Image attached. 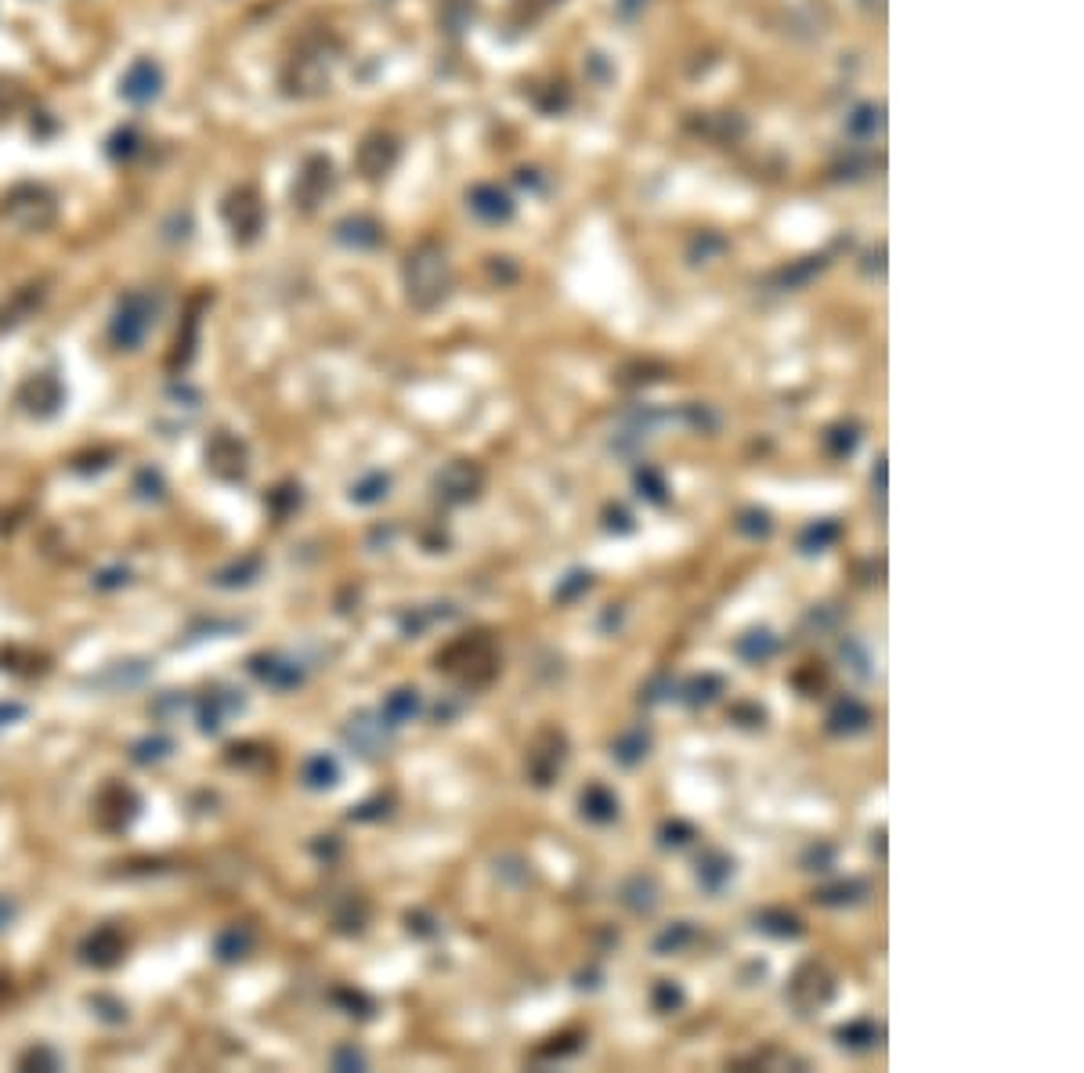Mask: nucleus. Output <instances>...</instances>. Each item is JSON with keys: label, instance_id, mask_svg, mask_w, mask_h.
Returning a JSON list of instances; mask_svg holds the SVG:
<instances>
[{"label": "nucleus", "instance_id": "f257e3e1", "mask_svg": "<svg viewBox=\"0 0 1084 1073\" xmlns=\"http://www.w3.org/2000/svg\"><path fill=\"white\" fill-rule=\"evenodd\" d=\"M438 669L449 673V676H456L463 686H485V683H492L495 673H499L495 640L489 633H470V636L449 644L438 655Z\"/></svg>", "mask_w": 1084, "mask_h": 1073}, {"label": "nucleus", "instance_id": "f03ea898", "mask_svg": "<svg viewBox=\"0 0 1084 1073\" xmlns=\"http://www.w3.org/2000/svg\"><path fill=\"white\" fill-rule=\"evenodd\" d=\"M405 279H408V296L416 307H434L445 300L449 293V264H445V253L434 250V246H423L408 257V268H405Z\"/></svg>", "mask_w": 1084, "mask_h": 1073}, {"label": "nucleus", "instance_id": "7ed1b4c3", "mask_svg": "<svg viewBox=\"0 0 1084 1073\" xmlns=\"http://www.w3.org/2000/svg\"><path fill=\"white\" fill-rule=\"evenodd\" d=\"M564 759H568V738H564L557 727H542V730L532 738L528 756H524L528 780L539 784V788H550L553 780L561 778Z\"/></svg>", "mask_w": 1084, "mask_h": 1073}, {"label": "nucleus", "instance_id": "20e7f679", "mask_svg": "<svg viewBox=\"0 0 1084 1073\" xmlns=\"http://www.w3.org/2000/svg\"><path fill=\"white\" fill-rule=\"evenodd\" d=\"M831 997H835V975L828 973L821 962L799 965L795 975L789 979V1005L799 1016H810V1012L828 1008Z\"/></svg>", "mask_w": 1084, "mask_h": 1073}, {"label": "nucleus", "instance_id": "39448f33", "mask_svg": "<svg viewBox=\"0 0 1084 1073\" xmlns=\"http://www.w3.org/2000/svg\"><path fill=\"white\" fill-rule=\"evenodd\" d=\"M156 322V304L145 296V293H130L119 300V311L112 318V340L123 347V351H134L141 347V340L149 336Z\"/></svg>", "mask_w": 1084, "mask_h": 1073}, {"label": "nucleus", "instance_id": "423d86ee", "mask_svg": "<svg viewBox=\"0 0 1084 1073\" xmlns=\"http://www.w3.org/2000/svg\"><path fill=\"white\" fill-rule=\"evenodd\" d=\"M481 485H485V470L470 459H456L434 478V488L445 502H470V499H478Z\"/></svg>", "mask_w": 1084, "mask_h": 1073}, {"label": "nucleus", "instance_id": "0eeeda50", "mask_svg": "<svg viewBox=\"0 0 1084 1073\" xmlns=\"http://www.w3.org/2000/svg\"><path fill=\"white\" fill-rule=\"evenodd\" d=\"M387 723H384V716L377 712H358V716H351L347 719V727H344V738H347V745L355 748V752H362V756H380V752H387Z\"/></svg>", "mask_w": 1084, "mask_h": 1073}, {"label": "nucleus", "instance_id": "6e6552de", "mask_svg": "<svg viewBox=\"0 0 1084 1073\" xmlns=\"http://www.w3.org/2000/svg\"><path fill=\"white\" fill-rule=\"evenodd\" d=\"M872 727V708L857 697H842L835 701V708L828 712V730L839 734V738H853V734H864Z\"/></svg>", "mask_w": 1084, "mask_h": 1073}, {"label": "nucleus", "instance_id": "1a4fd4ad", "mask_svg": "<svg viewBox=\"0 0 1084 1073\" xmlns=\"http://www.w3.org/2000/svg\"><path fill=\"white\" fill-rule=\"evenodd\" d=\"M253 676L264 680L268 686H279V690H290V686H300L304 683V669L296 662H286V658H275V655H261L250 662Z\"/></svg>", "mask_w": 1084, "mask_h": 1073}, {"label": "nucleus", "instance_id": "9d476101", "mask_svg": "<svg viewBox=\"0 0 1084 1073\" xmlns=\"http://www.w3.org/2000/svg\"><path fill=\"white\" fill-rule=\"evenodd\" d=\"M235 712H243V697L239 694H210L202 705H199V727L206 730V734H217Z\"/></svg>", "mask_w": 1084, "mask_h": 1073}, {"label": "nucleus", "instance_id": "9b49d317", "mask_svg": "<svg viewBox=\"0 0 1084 1073\" xmlns=\"http://www.w3.org/2000/svg\"><path fill=\"white\" fill-rule=\"evenodd\" d=\"M579 810L583 817L593 820V824H611L618 817V795L604 784H590L583 795H579Z\"/></svg>", "mask_w": 1084, "mask_h": 1073}, {"label": "nucleus", "instance_id": "f8f14e48", "mask_svg": "<svg viewBox=\"0 0 1084 1073\" xmlns=\"http://www.w3.org/2000/svg\"><path fill=\"white\" fill-rule=\"evenodd\" d=\"M730 875H734V861L727 853L708 850V853L697 857V885L705 892H723V885L730 882Z\"/></svg>", "mask_w": 1084, "mask_h": 1073}, {"label": "nucleus", "instance_id": "ddd939ff", "mask_svg": "<svg viewBox=\"0 0 1084 1073\" xmlns=\"http://www.w3.org/2000/svg\"><path fill=\"white\" fill-rule=\"evenodd\" d=\"M647 752H651V734H647L644 727H629V730L618 734L614 745H611V756H614L622 767H640V763L647 759Z\"/></svg>", "mask_w": 1084, "mask_h": 1073}, {"label": "nucleus", "instance_id": "4468645a", "mask_svg": "<svg viewBox=\"0 0 1084 1073\" xmlns=\"http://www.w3.org/2000/svg\"><path fill=\"white\" fill-rule=\"evenodd\" d=\"M419 708H423V701H419V690H416V686H397V690H391V694H387V701H384L380 716H384V723L395 730V727H401V723H408V719H412Z\"/></svg>", "mask_w": 1084, "mask_h": 1073}, {"label": "nucleus", "instance_id": "2eb2a0df", "mask_svg": "<svg viewBox=\"0 0 1084 1073\" xmlns=\"http://www.w3.org/2000/svg\"><path fill=\"white\" fill-rule=\"evenodd\" d=\"M658 896H662V889L651 875H633L622 889V903L636 914H651L658 907Z\"/></svg>", "mask_w": 1084, "mask_h": 1073}, {"label": "nucleus", "instance_id": "dca6fc26", "mask_svg": "<svg viewBox=\"0 0 1084 1073\" xmlns=\"http://www.w3.org/2000/svg\"><path fill=\"white\" fill-rule=\"evenodd\" d=\"M206 459L210 467L221 474V478H239L246 467H243V445L232 441V438H217L210 449H206Z\"/></svg>", "mask_w": 1084, "mask_h": 1073}, {"label": "nucleus", "instance_id": "f3484780", "mask_svg": "<svg viewBox=\"0 0 1084 1073\" xmlns=\"http://www.w3.org/2000/svg\"><path fill=\"white\" fill-rule=\"evenodd\" d=\"M123 954V936L116 933V929H98L88 944H84V962H91V965H112L116 958Z\"/></svg>", "mask_w": 1084, "mask_h": 1073}, {"label": "nucleus", "instance_id": "a211bd4d", "mask_svg": "<svg viewBox=\"0 0 1084 1073\" xmlns=\"http://www.w3.org/2000/svg\"><path fill=\"white\" fill-rule=\"evenodd\" d=\"M756 929H759V933H770V936H778V940H795V936H802V922H799L791 911H781V907H767V911H759V914H756Z\"/></svg>", "mask_w": 1084, "mask_h": 1073}, {"label": "nucleus", "instance_id": "6ab92c4d", "mask_svg": "<svg viewBox=\"0 0 1084 1073\" xmlns=\"http://www.w3.org/2000/svg\"><path fill=\"white\" fill-rule=\"evenodd\" d=\"M738 655L745 658V662H752V665H759V662H767V658H774V651H778V636L770 633V629H752V633H745V636H738Z\"/></svg>", "mask_w": 1084, "mask_h": 1073}, {"label": "nucleus", "instance_id": "aec40b11", "mask_svg": "<svg viewBox=\"0 0 1084 1073\" xmlns=\"http://www.w3.org/2000/svg\"><path fill=\"white\" fill-rule=\"evenodd\" d=\"M304 784L315 788V791H325V788H336L340 784V763L333 756H311L304 763Z\"/></svg>", "mask_w": 1084, "mask_h": 1073}, {"label": "nucleus", "instance_id": "412c9836", "mask_svg": "<svg viewBox=\"0 0 1084 1073\" xmlns=\"http://www.w3.org/2000/svg\"><path fill=\"white\" fill-rule=\"evenodd\" d=\"M864 896H868V885L857 882V878H850V882H835V885H824V889L813 892V900H817L821 907H846V903H857V900H864Z\"/></svg>", "mask_w": 1084, "mask_h": 1073}, {"label": "nucleus", "instance_id": "4be33fe9", "mask_svg": "<svg viewBox=\"0 0 1084 1073\" xmlns=\"http://www.w3.org/2000/svg\"><path fill=\"white\" fill-rule=\"evenodd\" d=\"M839 1045L842 1048H857V1052H864V1048H875L879 1045V1037H883V1030L872 1023V1019H853V1023H846V1027H839Z\"/></svg>", "mask_w": 1084, "mask_h": 1073}, {"label": "nucleus", "instance_id": "5701e85b", "mask_svg": "<svg viewBox=\"0 0 1084 1073\" xmlns=\"http://www.w3.org/2000/svg\"><path fill=\"white\" fill-rule=\"evenodd\" d=\"M723 694V676L716 673H705V676H694V680L684 686V701L690 708H701V705H712L716 697Z\"/></svg>", "mask_w": 1084, "mask_h": 1073}, {"label": "nucleus", "instance_id": "b1692460", "mask_svg": "<svg viewBox=\"0 0 1084 1073\" xmlns=\"http://www.w3.org/2000/svg\"><path fill=\"white\" fill-rule=\"evenodd\" d=\"M839 535H842V528H839L835 521H817V524H810V528L802 531L799 546H802V553H821V550L835 546Z\"/></svg>", "mask_w": 1084, "mask_h": 1073}, {"label": "nucleus", "instance_id": "393cba45", "mask_svg": "<svg viewBox=\"0 0 1084 1073\" xmlns=\"http://www.w3.org/2000/svg\"><path fill=\"white\" fill-rule=\"evenodd\" d=\"M633 481H636L640 495H644L647 502H655V506H666V502H669V485H666L662 470H655V467H636Z\"/></svg>", "mask_w": 1084, "mask_h": 1073}, {"label": "nucleus", "instance_id": "a878e982", "mask_svg": "<svg viewBox=\"0 0 1084 1073\" xmlns=\"http://www.w3.org/2000/svg\"><path fill=\"white\" fill-rule=\"evenodd\" d=\"M690 944H694V922H676V925H669L666 933L655 936V951L658 954H680Z\"/></svg>", "mask_w": 1084, "mask_h": 1073}, {"label": "nucleus", "instance_id": "bb28decb", "mask_svg": "<svg viewBox=\"0 0 1084 1073\" xmlns=\"http://www.w3.org/2000/svg\"><path fill=\"white\" fill-rule=\"evenodd\" d=\"M387 488H391V478L377 470V474H366L358 485H351V499L362 502V506H369V502H380L387 495Z\"/></svg>", "mask_w": 1084, "mask_h": 1073}, {"label": "nucleus", "instance_id": "cd10ccee", "mask_svg": "<svg viewBox=\"0 0 1084 1073\" xmlns=\"http://www.w3.org/2000/svg\"><path fill=\"white\" fill-rule=\"evenodd\" d=\"M250 944H253V936L246 933V929H224L221 936H217V954L224 958V962H235V958H243L246 951H250Z\"/></svg>", "mask_w": 1084, "mask_h": 1073}, {"label": "nucleus", "instance_id": "c85d7f7f", "mask_svg": "<svg viewBox=\"0 0 1084 1073\" xmlns=\"http://www.w3.org/2000/svg\"><path fill=\"white\" fill-rule=\"evenodd\" d=\"M651 1005H655L658 1012H680V1005H684V990H680V983H673V979H658L655 990H651Z\"/></svg>", "mask_w": 1084, "mask_h": 1073}, {"label": "nucleus", "instance_id": "c756f323", "mask_svg": "<svg viewBox=\"0 0 1084 1073\" xmlns=\"http://www.w3.org/2000/svg\"><path fill=\"white\" fill-rule=\"evenodd\" d=\"M738 1067H763V1070H802V1059H795V1056H789V1052H778V1048H767V1052H759V1056H752V1059H745V1063H738Z\"/></svg>", "mask_w": 1084, "mask_h": 1073}, {"label": "nucleus", "instance_id": "7c9ffc66", "mask_svg": "<svg viewBox=\"0 0 1084 1073\" xmlns=\"http://www.w3.org/2000/svg\"><path fill=\"white\" fill-rule=\"evenodd\" d=\"M839 655H842V662H846V665H850V669H853L861 680H868V676H872V669H868V665H872V658H868V651H864L857 640H850V636H846V640L839 644Z\"/></svg>", "mask_w": 1084, "mask_h": 1073}, {"label": "nucleus", "instance_id": "2f4dec72", "mask_svg": "<svg viewBox=\"0 0 1084 1073\" xmlns=\"http://www.w3.org/2000/svg\"><path fill=\"white\" fill-rule=\"evenodd\" d=\"M857 441H861V430L857 427H835V430H828V452L831 456H850L857 449Z\"/></svg>", "mask_w": 1084, "mask_h": 1073}, {"label": "nucleus", "instance_id": "473e14b6", "mask_svg": "<svg viewBox=\"0 0 1084 1073\" xmlns=\"http://www.w3.org/2000/svg\"><path fill=\"white\" fill-rule=\"evenodd\" d=\"M770 513H763V510H745L741 517H738V531L741 535H752V539H763V535H770Z\"/></svg>", "mask_w": 1084, "mask_h": 1073}, {"label": "nucleus", "instance_id": "72a5a7b5", "mask_svg": "<svg viewBox=\"0 0 1084 1073\" xmlns=\"http://www.w3.org/2000/svg\"><path fill=\"white\" fill-rule=\"evenodd\" d=\"M590 572H568L561 583H557V589H553V596L561 600V604H568V600H575L579 593H586L590 589Z\"/></svg>", "mask_w": 1084, "mask_h": 1073}, {"label": "nucleus", "instance_id": "f704fd0d", "mask_svg": "<svg viewBox=\"0 0 1084 1073\" xmlns=\"http://www.w3.org/2000/svg\"><path fill=\"white\" fill-rule=\"evenodd\" d=\"M839 622H842V611H839L835 604H821V607H813V611L806 614V625L817 629V633H831Z\"/></svg>", "mask_w": 1084, "mask_h": 1073}, {"label": "nucleus", "instance_id": "c9c22d12", "mask_svg": "<svg viewBox=\"0 0 1084 1073\" xmlns=\"http://www.w3.org/2000/svg\"><path fill=\"white\" fill-rule=\"evenodd\" d=\"M257 572H261V561H257V557H246V561H243V564H235L232 572H221V575H217V583H221V585H246V583H253V579H257Z\"/></svg>", "mask_w": 1084, "mask_h": 1073}, {"label": "nucleus", "instance_id": "e433bc0d", "mask_svg": "<svg viewBox=\"0 0 1084 1073\" xmlns=\"http://www.w3.org/2000/svg\"><path fill=\"white\" fill-rule=\"evenodd\" d=\"M127 665H130V662H119V665H112V669H108L105 676H98L95 683H101V686H105V683H112V686H130V683L145 680V673H149L145 665H138V669H127Z\"/></svg>", "mask_w": 1084, "mask_h": 1073}, {"label": "nucleus", "instance_id": "4c0bfd02", "mask_svg": "<svg viewBox=\"0 0 1084 1073\" xmlns=\"http://www.w3.org/2000/svg\"><path fill=\"white\" fill-rule=\"evenodd\" d=\"M835 864V850L828 846V842H821V846H810L806 850V857H802V868L806 872H828Z\"/></svg>", "mask_w": 1084, "mask_h": 1073}, {"label": "nucleus", "instance_id": "58836bf2", "mask_svg": "<svg viewBox=\"0 0 1084 1073\" xmlns=\"http://www.w3.org/2000/svg\"><path fill=\"white\" fill-rule=\"evenodd\" d=\"M167 752H170V741L167 738H149V741H141L134 748V759L138 763H152V759H163Z\"/></svg>", "mask_w": 1084, "mask_h": 1073}, {"label": "nucleus", "instance_id": "ea45409f", "mask_svg": "<svg viewBox=\"0 0 1084 1073\" xmlns=\"http://www.w3.org/2000/svg\"><path fill=\"white\" fill-rule=\"evenodd\" d=\"M690 839H694V828H690L687 820H669L662 828V842L666 846H687Z\"/></svg>", "mask_w": 1084, "mask_h": 1073}, {"label": "nucleus", "instance_id": "a19ab883", "mask_svg": "<svg viewBox=\"0 0 1084 1073\" xmlns=\"http://www.w3.org/2000/svg\"><path fill=\"white\" fill-rule=\"evenodd\" d=\"M604 517H607V531H622V535L633 531V517H629L622 506H611Z\"/></svg>", "mask_w": 1084, "mask_h": 1073}, {"label": "nucleus", "instance_id": "79ce46f5", "mask_svg": "<svg viewBox=\"0 0 1084 1073\" xmlns=\"http://www.w3.org/2000/svg\"><path fill=\"white\" fill-rule=\"evenodd\" d=\"M333 1067H336V1070H362L366 1059H362V1052H355V1048H340V1052L333 1056Z\"/></svg>", "mask_w": 1084, "mask_h": 1073}, {"label": "nucleus", "instance_id": "37998d69", "mask_svg": "<svg viewBox=\"0 0 1084 1073\" xmlns=\"http://www.w3.org/2000/svg\"><path fill=\"white\" fill-rule=\"evenodd\" d=\"M22 1067H47V1070H58V1056L55 1052H47V1048H33L26 1059H22Z\"/></svg>", "mask_w": 1084, "mask_h": 1073}, {"label": "nucleus", "instance_id": "c03bdc74", "mask_svg": "<svg viewBox=\"0 0 1084 1073\" xmlns=\"http://www.w3.org/2000/svg\"><path fill=\"white\" fill-rule=\"evenodd\" d=\"M579 1048H583V1045L572 1041V1037H553V1045H546L542 1056H557V1059H561V1056H572V1052H579Z\"/></svg>", "mask_w": 1084, "mask_h": 1073}, {"label": "nucleus", "instance_id": "a18cd8bd", "mask_svg": "<svg viewBox=\"0 0 1084 1073\" xmlns=\"http://www.w3.org/2000/svg\"><path fill=\"white\" fill-rule=\"evenodd\" d=\"M22 716H26V705H18V701H0V730L11 727V723H18Z\"/></svg>", "mask_w": 1084, "mask_h": 1073}, {"label": "nucleus", "instance_id": "49530a36", "mask_svg": "<svg viewBox=\"0 0 1084 1073\" xmlns=\"http://www.w3.org/2000/svg\"><path fill=\"white\" fill-rule=\"evenodd\" d=\"M734 719H748L745 727H759L763 723V708H752V705H741V708H734Z\"/></svg>", "mask_w": 1084, "mask_h": 1073}, {"label": "nucleus", "instance_id": "de8ad7c7", "mask_svg": "<svg viewBox=\"0 0 1084 1073\" xmlns=\"http://www.w3.org/2000/svg\"><path fill=\"white\" fill-rule=\"evenodd\" d=\"M11 922H15V903L0 896V933H4V929H7Z\"/></svg>", "mask_w": 1084, "mask_h": 1073}, {"label": "nucleus", "instance_id": "09e8293b", "mask_svg": "<svg viewBox=\"0 0 1084 1073\" xmlns=\"http://www.w3.org/2000/svg\"><path fill=\"white\" fill-rule=\"evenodd\" d=\"M872 478H875V491H879V495H886V459H879V463H875V474H872Z\"/></svg>", "mask_w": 1084, "mask_h": 1073}]
</instances>
